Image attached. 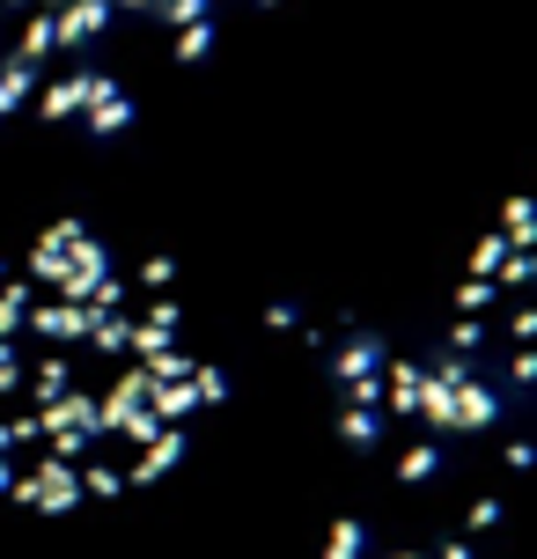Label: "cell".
I'll list each match as a JSON object with an SVG mask.
<instances>
[{"label": "cell", "instance_id": "obj_1", "mask_svg": "<svg viewBox=\"0 0 537 559\" xmlns=\"http://www.w3.org/2000/svg\"><path fill=\"white\" fill-rule=\"evenodd\" d=\"M273 0H0V140L141 111Z\"/></svg>", "mask_w": 537, "mask_h": 559}]
</instances>
